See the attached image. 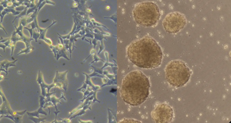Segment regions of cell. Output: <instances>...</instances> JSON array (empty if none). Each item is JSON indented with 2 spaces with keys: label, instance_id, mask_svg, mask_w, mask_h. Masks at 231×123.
I'll list each match as a JSON object with an SVG mask.
<instances>
[{
  "label": "cell",
  "instance_id": "26",
  "mask_svg": "<svg viewBox=\"0 0 231 123\" xmlns=\"http://www.w3.org/2000/svg\"><path fill=\"white\" fill-rule=\"evenodd\" d=\"M0 47H1V48H2L3 49L4 51V52H5V48H6L7 47L5 45V44H4V43H1Z\"/></svg>",
  "mask_w": 231,
  "mask_h": 123
},
{
  "label": "cell",
  "instance_id": "9",
  "mask_svg": "<svg viewBox=\"0 0 231 123\" xmlns=\"http://www.w3.org/2000/svg\"><path fill=\"white\" fill-rule=\"evenodd\" d=\"M56 22H57L56 21H54V20H53V23H52V24L50 26H49V27H46V28H40V27H39V31H40V38H39V39H41L44 40L47 44L49 45V46L53 45V42H52V40L50 39V38H47L46 37V33L47 31L48 30V29H49V28L52 27L53 25L55 24Z\"/></svg>",
  "mask_w": 231,
  "mask_h": 123
},
{
  "label": "cell",
  "instance_id": "11",
  "mask_svg": "<svg viewBox=\"0 0 231 123\" xmlns=\"http://www.w3.org/2000/svg\"><path fill=\"white\" fill-rule=\"evenodd\" d=\"M27 114L29 116H33V117H38V118H40V115H39L40 114H44L45 115H47V113L43 109V108L40 107V108L38 110H36L34 112H27Z\"/></svg>",
  "mask_w": 231,
  "mask_h": 123
},
{
  "label": "cell",
  "instance_id": "17",
  "mask_svg": "<svg viewBox=\"0 0 231 123\" xmlns=\"http://www.w3.org/2000/svg\"><path fill=\"white\" fill-rule=\"evenodd\" d=\"M39 98H40V100H39V102H40V107H42V108H44V106H45V103H46V98H45V97L43 96V95H40L39 96Z\"/></svg>",
  "mask_w": 231,
  "mask_h": 123
},
{
  "label": "cell",
  "instance_id": "22",
  "mask_svg": "<svg viewBox=\"0 0 231 123\" xmlns=\"http://www.w3.org/2000/svg\"><path fill=\"white\" fill-rule=\"evenodd\" d=\"M24 29H27L28 31H29L30 34V35H31L30 37L32 38V36H33V31H34V30H33L31 27V28H28V27H24Z\"/></svg>",
  "mask_w": 231,
  "mask_h": 123
},
{
  "label": "cell",
  "instance_id": "8",
  "mask_svg": "<svg viewBox=\"0 0 231 123\" xmlns=\"http://www.w3.org/2000/svg\"><path fill=\"white\" fill-rule=\"evenodd\" d=\"M67 72H64L62 73H59L56 71L55 76L53 79V83L55 84V87H57L59 88H63L66 91L67 86L66 74Z\"/></svg>",
  "mask_w": 231,
  "mask_h": 123
},
{
  "label": "cell",
  "instance_id": "25",
  "mask_svg": "<svg viewBox=\"0 0 231 123\" xmlns=\"http://www.w3.org/2000/svg\"><path fill=\"white\" fill-rule=\"evenodd\" d=\"M59 113H60V112L58 111H56V112H53V113H54L55 114V120L54 121H52L51 123H57V122H58L56 119H57V114Z\"/></svg>",
  "mask_w": 231,
  "mask_h": 123
},
{
  "label": "cell",
  "instance_id": "7",
  "mask_svg": "<svg viewBox=\"0 0 231 123\" xmlns=\"http://www.w3.org/2000/svg\"><path fill=\"white\" fill-rule=\"evenodd\" d=\"M37 81L40 86L41 95L44 96H45L47 92H50V91L52 88L55 87V84L53 83L51 84H47L45 83L43 74L40 70L38 71Z\"/></svg>",
  "mask_w": 231,
  "mask_h": 123
},
{
  "label": "cell",
  "instance_id": "14",
  "mask_svg": "<svg viewBox=\"0 0 231 123\" xmlns=\"http://www.w3.org/2000/svg\"><path fill=\"white\" fill-rule=\"evenodd\" d=\"M29 119L32 121L33 122L35 123H47V122L45 121V120L46 119V117L45 118H38L36 117H33V116H30Z\"/></svg>",
  "mask_w": 231,
  "mask_h": 123
},
{
  "label": "cell",
  "instance_id": "5",
  "mask_svg": "<svg viewBox=\"0 0 231 123\" xmlns=\"http://www.w3.org/2000/svg\"><path fill=\"white\" fill-rule=\"evenodd\" d=\"M162 24L166 32L170 34H176L185 27L186 19L184 14L174 12L166 16Z\"/></svg>",
  "mask_w": 231,
  "mask_h": 123
},
{
  "label": "cell",
  "instance_id": "21",
  "mask_svg": "<svg viewBox=\"0 0 231 123\" xmlns=\"http://www.w3.org/2000/svg\"><path fill=\"white\" fill-rule=\"evenodd\" d=\"M50 106H54L53 104L52 103V101H51L46 102L45 104V106H44V108H43L44 109H45V108H48L49 111V114H50V109H49V107H50Z\"/></svg>",
  "mask_w": 231,
  "mask_h": 123
},
{
  "label": "cell",
  "instance_id": "2",
  "mask_svg": "<svg viewBox=\"0 0 231 123\" xmlns=\"http://www.w3.org/2000/svg\"><path fill=\"white\" fill-rule=\"evenodd\" d=\"M150 88V81L147 76L140 70H133L122 80L120 96L130 106H139L148 98Z\"/></svg>",
  "mask_w": 231,
  "mask_h": 123
},
{
  "label": "cell",
  "instance_id": "6",
  "mask_svg": "<svg viewBox=\"0 0 231 123\" xmlns=\"http://www.w3.org/2000/svg\"><path fill=\"white\" fill-rule=\"evenodd\" d=\"M151 115L155 123H170L173 120L174 111L172 108L168 104L161 103L156 106Z\"/></svg>",
  "mask_w": 231,
  "mask_h": 123
},
{
  "label": "cell",
  "instance_id": "13",
  "mask_svg": "<svg viewBox=\"0 0 231 123\" xmlns=\"http://www.w3.org/2000/svg\"><path fill=\"white\" fill-rule=\"evenodd\" d=\"M62 98H64V96H63L62 97L59 98V99H57L56 98V97L55 96V93L53 94L51 97V101L52 102V103L53 104V106H54V107L55 108V109L56 111H58L57 108V106H56V105L57 103H60L61 104L60 101V100L62 99Z\"/></svg>",
  "mask_w": 231,
  "mask_h": 123
},
{
  "label": "cell",
  "instance_id": "10",
  "mask_svg": "<svg viewBox=\"0 0 231 123\" xmlns=\"http://www.w3.org/2000/svg\"><path fill=\"white\" fill-rule=\"evenodd\" d=\"M18 59H15L13 62H10L8 61L7 59H5L4 60L1 62V68L5 69L6 71L8 72V69L9 67H16V65H15V63L18 61Z\"/></svg>",
  "mask_w": 231,
  "mask_h": 123
},
{
  "label": "cell",
  "instance_id": "16",
  "mask_svg": "<svg viewBox=\"0 0 231 123\" xmlns=\"http://www.w3.org/2000/svg\"><path fill=\"white\" fill-rule=\"evenodd\" d=\"M61 57H63L67 59H68L66 54L65 53V50L63 48L62 49H60L59 50V51H58L57 53V56H56V59L58 60L59 59V58Z\"/></svg>",
  "mask_w": 231,
  "mask_h": 123
},
{
  "label": "cell",
  "instance_id": "15",
  "mask_svg": "<svg viewBox=\"0 0 231 123\" xmlns=\"http://www.w3.org/2000/svg\"><path fill=\"white\" fill-rule=\"evenodd\" d=\"M34 49V48L32 46H31L29 47H26V48H25L24 49H20V52L18 53V55H19L23 53H25L26 54H27L28 53H30L32 52Z\"/></svg>",
  "mask_w": 231,
  "mask_h": 123
},
{
  "label": "cell",
  "instance_id": "28",
  "mask_svg": "<svg viewBox=\"0 0 231 123\" xmlns=\"http://www.w3.org/2000/svg\"><path fill=\"white\" fill-rule=\"evenodd\" d=\"M0 78H1V81H2V80L3 79H5V78H4V76L2 75H1V76H0Z\"/></svg>",
  "mask_w": 231,
  "mask_h": 123
},
{
  "label": "cell",
  "instance_id": "20",
  "mask_svg": "<svg viewBox=\"0 0 231 123\" xmlns=\"http://www.w3.org/2000/svg\"><path fill=\"white\" fill-rule=\"evenodd\" d=\"M27 110H25L23 111H13V116L19 115H23L26 113H27Z\"/></svg>",
  "mask_w": 231,
  "mask_h": 123
},
{
  "label": "cell",
  "instance_id": "4",
  "mask_svg": "<svg viewBox=\"0 0 231 123\" xmlns=\"http://www.w3.org/2000/svg\"><path fill=\"white\" fill-rule=\"evenodd\" d=\"M166 79L172 86H184L190 79L191 71L186 64L180 60L169 62L165 69Z\"/></svg>",
  "mask_w": 231,
  "mask_h": 123
},
{
  "label": "cell",
  "instance_id": "23",
  "mask_svg": "<svg viewBox=\"0 0 231 123\" xmlns=\"http://www.w3.org/2000/svg\"><path fill=\"white\" fill-rule=\"evenodd\" d=\"M26 7H25L23 5H21V6H19L17 7H16L15 9L18 11V12H20V11L22 12L23 11H24L25 9H26Z\"/></svg>",
  "mask_w": 231,
  "mask_h": 123
},
{
  "label": "cell",
  "instance_id": "18",
  "mask_svg": "<svg viewBox=\"0 0 231 123\" xmlns=\"http://www.w3.org/2000/svg\"><path fill=\"white\" fill-rule=\"evenodd\" d=\"M15 118V123H22V122L23 117V115H16L13 116Z\"/></svg>",
  "mask_w": 231,
  "mask_h": 123
},
{
  "label": "cell",
  "instance_id": "12",
  "mask_svg": "<svg viewBox=\"0 0 231 123\" xmlns=\"http://www.w3.org/2000/svg\"><path fill=\"white\" fill-rule=\"evenodd\" d=\"M14 25V27H15V29L16 30V31H15V33L16 34H18V35L19 36H20V37H23L24 36V35L23 34V29L24 28V27L22 25L21 22L19 21V26L18 27H16V26L13 24Z\"/></svg>",
  "mask_w": 231,
  "mask_h": 123
},
{
  "label": "cell",
  "instance_id": "3",
  "mask_svg": "<svg viewBox=\"0 0 231 123\" xmlns=\"http://www.w3.org/2000/svg\"><path fill=\"white\" fill-rule=\"evenodd\" d=\"M133 14L135 22L145 27L155 26L160 20L161 15L158 5L150 1L137 4L134 8Z\"/></svg>",
  "mask_w": 231,
  "mask_h": 123
},
{
  "label": "cell",
  "instance_id": "19",
  "mask_svg": "<svg viewBox=\"0 0 231 123\" xmlns=\"http://www.w3.org/2000/svg\"><path fill=\"white\" fill-rule=\"evenodd\" d=\"M40 36V33L39 32H38V31L36 32L35 31V30H34L32 38L36 42H37V40L39 39Z\"/></svg>",
  "mask_w": 231,
  "mask_h": 123
},
{
  "label": "cell",
  "instance_id": "27",
  "mask_svg": "<svg viewBox=\"0 0 231 123\" xmlns=\"http://www.w3.org/2000/svg\"><path fill=\"white\" fill-rule=\"evenodd\" d=\"M1 28H2V29H4V31H5V33H6V34H7V32H6V30H5V28H4V27H3V25H2V23H1Z\"/></svg>",
  "mask_w": 231,
  "mask_h": 123
},
{
  "label": "cell",
  "instance_id": "1",
  "mask_svg": "<svg viewBox=\"0 0 231 123\" xmlns=\"http://www.w3.org/2000/svg\"><path fill=\"white\" fill-rule=\"evenodd\" d=\"M130 62L140 68L154 69L160 66L163 52L153 37L146 35L132 42L126 48Z\"/></svg>",
  "mask_w": 231,
  "mask_h": 123
},
{
  "label": "cell",
  "instance_id": "24",
  "mask_svg": "<svg viewBox=\"0 0 231 123\" xmlns=\"http://www.w3.org/2000/svg\"><path fill=\"white\" fill-rule=\"evenodd\" d=\"M11 38V37H8V38H3V37L2 36L1 37V43H5L6 42V41H8Z\"/></svg>",
  "mask_w": 231,
  "mask_h": 123
}]
</instances>
